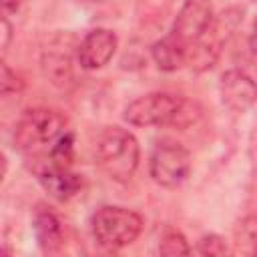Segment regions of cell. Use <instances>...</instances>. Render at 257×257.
Here are the masks:
<instances>
[{
	"label": "cell",
	"mask_w": 257,
	"mask_h": 257,
	"mask_svg": "<svg viewBox=\"0 0 257 257\" xmlns=\"http://www.w3.org/2000/svg\"><path fill=\"white\" fill-rule=\"evenodd\" d=\"M20 4H22V0H2L4 12H16L20 8Z\"/></svg>",
	"instance_id": "obj_20"
},
{
	"label": "cell",
	"mask_w": 257,
	"mask_h": 257,
	"mask_svg": "<svg viewBox=\"0 0 257 257\" xmlns=\"http://www.w3.org/2000/svg\"><path fill=\"white\" fill-rule=\"evenodd\" d=\"M197 253L199 255H225V253H229V247L221 235L209 233L197 241Z\"/></svg>",
	"instance_id": "obj_17"
},
{
	"label": "cell",
	"mask_w": 257,
	"mask_h": 257,
	"mask_svg": "<svg viewBox=\"0 0 257 257\" xmlns=\"http://www.w3.org/2000/svg\"><path fill=\"white\" fill-rule=\"evenodd\" d=\"M58 48V46H56ZM48 46L42 54V72L58 88H66L72 82V60L66 50H56Z\"/></svg>",
	"instance_id": "obj_12"
},
{
	"label": "cell",
	"mask_w": 257,
	"mask_h": 257,
	"mask_svg": "<svg viewBox=\"0 0 257 257\" xmlns=\"http://www.w3.org/2000/svg\"><path fill=\"white\" fill-rule=\"evenodd\" d=\"M219 94L231 112H245L257 102V82L245 70L231 68L221 76Z\"/></svg>",
	"instance_id": "obj_9"
},
{
	"label": "cell",
	"mask_w": 257,
	"mask_h": 257,
	"mask_svg": "<svg viewBox=\"0 0 257 257\" xmlns=\"http://www.w3.org/2000/svg\"><path fill=\"white\" fill-rule=\"evenodd\" d=\"M141 161V147L133 133L120 126H106L96 141L98 167L118 183L128 181Z\"/></svg>",
	"instance_id": "obj_2"
},
{
	"label": "cell",
	"mask_w": 257,
	"mask_h": 257,
	"mask_svg": "<svg viewBox=\"0 0 257 257\" xmlns=\"http://www.w3.org/2000/svg\"><path fill=\"white\" fill-rule=\"evenodd\" d=\"M213 22L215 12L211 0H185L175 16L171 34L189 48L213 26Z\"/></svg>",
	"instance_id": "obj_7"
},
{
	"label": "cell",
	"mask_w": 257,
	"mask_h": 257,
	"mask_svg": "<svg viewBox=\"0 0 257 257\" xmlns=\"http://www.w3.org/2000/svg\"><path fill=\"white\" fill-rule=\"evenodd\" d=\"M235 251L245 255H257V215H249L237 225Z\"/></svg>",
	"instance_id": "obj_13"
},
{
	"label": "cell",
	"mask_w": 257,
	"mask_h": 257,
	"mask_svg": "<svg viewBox=\"0 0 257 257\" xmlns=\"http://www.w3.org/2000/svg\"><path fill=\"white\" fill-rule=\"evenodd\" d=\"M249 48L257 54V18L253 20V26H251V34H249Z\"/></svg>",
	"instance_id": "obj_19"
},
{
	"label": "cell",
	"mask_w": 257,
	"mask_h": 257,
	"mask_svg": "<svg viewBox=\"0 0 257 257\" xmlns=\"http://www.w3.org/2000/svg\"><path fill=\"white\" fill-rule=\"evenodd\" d=\"M66 118L46 106H34L22 112L14 126L12 143L16 151L24 155H40L44 149L52 147L54 141L64 133Z\"/></svg>",
	"instance_id": "obj_3"
},
{
	"label": "cell",
	"mask_w": 257,
	"mask_h": 257,
	"mask_svg": "<svg viewBox=\"0 0 257 257\" xmlns=\"http://www.w3.org/2000/svg\"><path fill=\"white\" fill-rule=\"evenodd\" d=\"M24 90V80L20 74H16L6 62H2V76H0V92L2 96L20 94Z\"/></svg>",
	"instance_id": "obj_16"
},
{
	"label": "cell",
	"mask_w": 257,
	"mask_h": 257,
	"mask_svg": "<svg viewBox=\"0 0 257 257\" xmlns=\"http://www.w3.org/2000/svg\"><path fill=\"white\" fill-rule=\"evenodd\" d=\"M191 173L189 151L171 139H163L153 147L149 157V175L163 189L181 187Z\"/></svg>",
	"instance_id": "obj_5"
},
{
	"label": "cell",
	"mask_w": 257,
	"mask_h": 257,
	"mask_svg": "<svg viewBox=\"0 0 257 257\" xmlns=\"http://www.w3.org/2000/svg\"><path fill=\"white\" fill-rule=\"evenodd\" d=\"M143 217L126 207L104 205L90 217V231L104 249H122L135 243L143 231Z\"/></svg>",
	"instance_id": "obj_4"
},
{
	"label": "cell",
	"mask_w": 257,
	"mask_h": 257,
	"mask_svg": "<svg viewBox=\"0 0 257 257\" xmlns=\"http://www.w3.org/2000/svg\"><path fill=\"white\" fill-rule=\"evenodd\" d=\"M159 253L161 255H167V257H175V255H189L191 253V247H189V241L185 239V235L181 231H167L163 237H161V243H159Z\"/></svg>",
	"instance_id": "obj_15"
},
{
	"label": "cell",
	"mask_w": 257,
	"mask_h": 257,
	"mask_svg": "<svg viewBox=\"0 0 257 257\" xmlns=\"http://www.w3.org/2000/svg\"><path fill=\"white\" fill-rule=\"evenodd\" d=\"M2 36H4V40H2V50L6 52L8 46H10V38H12V26H10V22H8L6 16H2Z\"/></svg>",
	"instance_id": "obj_18"
},
{
	"label": "cell",
	"mask_w": 257,
	"mask_h": 257,
	"mask_svg": "<svg viewBox=\"0 0 257 257\" xmlns=\"http://www.w3.org/2000/svg\"><path fill=\"white\" fill-rule=\"evenodd\" d=\"M199 116L195 104L173 92H149L124 108V120L133 126H163L171 124L177 128H187Z\"/></svg>",
	"instance_id": "obj_1"
},
{
	"label": "cell",
	"mask_w": 257,
	"mask_h": 257,
	"mask_svg": "<svg viewBox=\"0 0 257 257\" xmlns=\"http://www.w3.org/2000/svg\"><path fill=\"white\" fill-rule=\"evenodd\" d=\"M32 171L42 185V189L56 201H70L82 191L84 179L82 175L74 173L70 167L56 165L54 161L48 159V155H36L32 163Z\"/></svg>",
	"instance_id": "obj_6"
},
{
	"label": "cell",
	"mask_w": 257,
	"mask_h": 257,
	"mask_svg": "<svg viewBox=\"0 0 257 257\" xmlns=\"http://www.w3.org/2000/svg\"><path fill=\"white\" fill-rule=\"evenodd\" d=\"M151 56L159 70L175 72L187 64V46L169 32L151 46Z\"/></svg>",
	"instance_id": "obj_11"
},
{
	"label": "cell",
	"mask_w": 257,
	"mask_h": 257,
	"mask_svg": "<svg viewBox=\"0 0 257 257\" xmlns=\"http://www.w3.org/2000/svg\"><path fill=\"white\" fill-rule=\"evenodd\" d=\"M50 161H54L56 165H62V167H70L72 159H74V135L72 133H62L54 145L50 147V151L46 153Z\"/></svg>",
	"instance_id": "obj_14"
},
{
	"label": "cell",
	"mask_w": 257,
	"mask_h": 257,
	"mask_svg": "<svg viewBox=\"0 0 257 257\" xmlns=\"http://www.w3.org/2000/svg\"><path fill=\"white\" fill-rule=\"evenodd\" d=\"M32 229H34V237H36L42 253H58L60 251L64 235H62V223L56 217V213L38 205L34 211V217H32Z\"/></svg>",
	"instance_id": "obj_10"
},
{
	"label": "cell",
	"mask_w": 257,
	"mask_h": 257,
	"mask_svg": "<svg viewBox=\"0 0 257 257\" xmlns=\"http://www.w3.org/2000/svg\"><path fill=\"white\" fill-rule=\"evenodd\" d=\"M118 48V38L108 28L88 30L76 44V60L84 70H98L106 66Z\"/></svg>",
	"instance_id": "obj_8"
}]
</instances>
